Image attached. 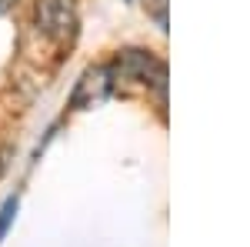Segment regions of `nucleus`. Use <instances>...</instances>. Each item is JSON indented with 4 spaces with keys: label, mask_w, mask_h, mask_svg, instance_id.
Instances as JSON below:
<instances>
[{
    "label": "nucleus",
    "mask_w": 250,
    "mask_h": 247,
    "mask_svg": "<svg viewBox=\"0 0 250 247\" xmlns=\"http://www.w3.org/2000/svg\"><path fill=\"white\" fill-rule=\"evenodd\" d=\"M37 23H40V30L54 40L74 37V30H77V7H74V0H40Z\"/></svg>",
    "instance_id": "f257e3e1"
},
{
    "label": "nucleus",
    "mask_w": 250,
    "mask_h": 247,
    "mask_svg": "<svg viewBox=\"0 0 250 247\" xmlns=\"http://www.w3.org/2000/svg\"><path fill=\"white\" fill-rule=\"evenodd\" d=\"M117 67H120V74H130L137 80H144V84H157L160 90L167 84V67L157 57L144 54V50H124L120 60H117Z\"/></svg>",
    "instance_id": "f03ea898"
},
{
    "label": "nucleus",
    "mask_w": 250,
    "mask_h": 247,
    "mask_svg": "<svg viewBox=\"0 0 250 247\" xmlns=\"http://www.w3.org/2000/svg\"><path fill=\"white\" fill-rule=\"evenodd\" d=\"M110 67H94V70H87L83 80L77 84V90H74V107H94L100 100H107L110 94Z\"/></svg>",
    "instance_id": "7ed1b4c3"
},
{
    "label": "nucleus",
    "mask_w": 250,
    "mask_h": 247,
    "mask_svg": "<svg viewBox=\"0 0 250 247\" xmlns=\"http://www.w3.org/2000/svg\"><path fill=\"white\" fill-rule=\"evenodd\" d=\"M14 214H17V194H14V197H7V201H3V207H0V241H3V234H7V227H10Z\"/></svg>",
    "instance_id": "20e7f679"
},
{
    "label": "nucleus",
    "mask_w": 250,
    "mask_h": 247,
    "mask_svg": "<svg viewBox=\"0 0 250 247\" xmlns=\"http://www.w3.org/2000/svg\"><path fill=\"white\" fill-rule=\"evenodd\" d=\"M14 3H17V0H0V14H3V10H10Z\"/></svg>",
    "instance_id": "39448f33"
},
{
    "label": "nucleus",
    "mask_w": 250,
    "mask_h": 247,
    "mask_svg": "<svg viewBox=\"0 0 250 247\" xmlns=\"http://www.w3.org/2000/svg\"><path fill=\"white\" fill-rule=\"evenodd\" d=\"M0 171H3V160H0Z\"/></svg>",
    "instance_id": "423d86ee"
}]
</instances>
